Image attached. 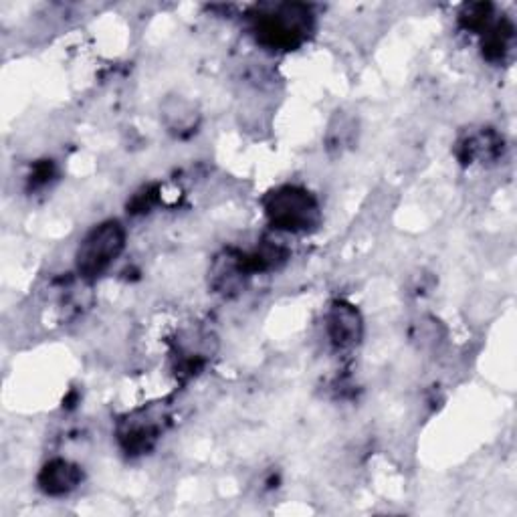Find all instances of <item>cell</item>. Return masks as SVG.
I'll return each instance as SVG.
<instances>
[{"instance_id": "6", "label": "cell", "mask_w": 517, "mask_h": 517, "mask_svg": "<svg viewBox=\"0 0 517 517\" xmlns=\"http://www.w3.org/2000/svg\"><path fill=\"white\" fill-rule=\"evenodd\" d=\"M326 334L336 350H354L364 336V320L358 307L338 299L328 307Z\"/></svg>"}, {"instance_id": "15", "label": "cell", "mask_w": 517, "mask_h": 517, "mask_svg": "<svg viewBox=\"0 0 517 517\" xmlns=\"http://www.w3.org/2000/svg\"><path fill=\"white\" fill-rule=\"evenodd\" d=\"M156 194L158 192L152 186H146L140 192H136L134 198H132V204H130L132 213H148L152 206L156 204Z\"/></svg>"}, {"instance_id": "3", "label": "cell", "mask_w": 517, "mask_h": 517, "mask_svg": "<svg viewBox=\"0 0 517 517\" xmlns=\"http://www.w3.org/2000/svg\"><path fill=\"white\" fill-rule=\"evenodd\" d=\"M126 239V227L116 219L103 221L89 229L75 251L77 275L87 283L106 275L126 251Z\"/></svg>"}, {"instance_id": "4", "label": "cell", "mask_w": 517, "mask_h": 517, "mask_svg": "<svg viewBox=\"0 0 517 517\" xmlns=\"http://www.w3.org/2000/svg\"><path fill=\"white\" fill-rule=\"evenodd\" d=\"M166 425H168V412L164 410V406H158V404L142 406L128 412L126 417L118 421L116 439L126 455L140 457L150 453L156 447V443L164 435Z\"/></svg>"}, {"instance_id": "14", "label": "cell", "mask_w": 517, "mask_h": 517, "mask_svg": "<svg viewBox=\"0 0 517 517\" xmlns=\"http://www.w3.org/2000/svg\"><path fill=\"white\" fill-rule=\"evenodd\" d=\"M53 176H55V164L51 160H43L33 168L29 182L33 188H43L53 180Z\"/></svg>"}, {"instance_id": "7", "label": "cell", "mask_w": 517, "mask_h": 517, "mask_svg": "<svg viewBox=\"0 0 517 517\" xmlns=\"http://www.w3.org/2000/svg\"><path fill=\"white\" fill-rule=\"evenodd\" d=\"M83 483V469L69 459H51L47 461L39 475L37 487L47 497H67Z\"/></svg>"}, {"instance_id": "2", "label": "cell", "mask_w": 517, "mask_h": 517, "mask_svg": "<svg viewBox=\"0 0 517 517\" xmlns=\"http://www.w3.org/2000/svg\"><path fill=\"white\" fill-rule=\"evenodd\" d=\"M314 31V13L305 5H275L253 15V35L271 51H295Z\"/></svg>"}, {"instance_id": "9", "label": "cell", "mask_w": 517, "mask_h": 517, "mask_svg": "<svg viewBox=\"0 0 517 517\" xmlns=\"http://www.w3.org/2000/svg\"><path fill=\"white\" fill-rule=\"evenodd\" d=\"M162 120L164 126L168 128L170 134L174 136H188L198 128L200 114L194 108V103H190L184 97H168L162 106Z\"/></svg>"}, {"instance_id": "5", "label": "cell", "mask_w": 517, "mask_h": 517, "mask_svg": "<svg viewBox=\"0 0 517 517\" xmlns=\"http://www.w3.org/2000/svg\"><path fill=\"white\" fill-rule=\"evenodd\" d=\"M255 275L249 255L239 249L221 251L209 269V287L221 297L241 295Z\"/></svg>"}, {"instance_id": "8", "label": "cell", "mask_w": 517, "mask_h": 517, "mask_svg": "<svg viewBox=\"0 0 517 517\" xmlns=\"http://www.w3.org/2000/svg\"><path fill=\"white\" fill-rule=\"evenodd\" d=\"M457 154L465 164L495 162L503 154V138L493 130L469 134L459 142Z\"/></svg>"}, {"instance_id": "1", "label": "cell", "mask_w": 517, "mask_h": 517, "mask_svg": "<svg viewBox=\"0 0 517 517\" xmlns=\"http://www.w3.org/2000/svg\"><path fill=\"white\" fill-rule=\"evenodd\" d=\"M263 211L269 225L277 233L307 235L320 229L322 206L320 200L303 186L283 184L273 188L263 198Z\"/></svg>"}, {"instance_id": "12", "label": "cell", "mask_w": 517, "mask_h": 517, "mask_svg": "<svg viewBox=\"0 0 517 517\" xmlns=\"http://www.w3.org/2000/svg\"><path fill=\"white\" fill-rule=\"evenodd\" d=\"M495 7L491 3H471L459 13V25L475 35H483L495 23Z\"/></svg>"}, {"instance_id": "11", "label": "cell", "mask_w": 517, "mask_h": 517, "mask_svg": "<svg viewBox=\"0 0 517 517\" xmlns=\"http://www.w3.org/2000/svg\"><path fill=\"white\" fill-rule=\"evenodd\" d=\"M255 273H267L279 269L289 259V249L275 239H263L253 253H247Z\"/></svg>"}, {"instance_id": "13", "label": "cell", "mask_w": 517, "mask_h": 517, "mask_svg": "<svg viewBox=\"0 0 517 517\" xmlns=\"http://www.w3.org/2000/svg\"><path fill=\"white\" fill-rule=\"evenodd\" d=\"M330 128V134H328V140L332 142L330 148H344L348 144V136L354 134V124L348 122L346 118H340L338 122H334Z\"/></svg>"}, {"instance_id": "10", "label": "cell", "mask_w": 517, "mask_h": 517, "mask_svg": "<svg viewBox=\"0 0 517 517\" xmlns=\"http://www.w3.org/2000/svg\"><path fill=\"white\" fill-rule=\"evenodd\" d=\"M513 25L507 19H495V23L481 35L483 57L491 63H499L511 51L513 45Z\"/></svg>"}]
</instances>
